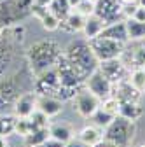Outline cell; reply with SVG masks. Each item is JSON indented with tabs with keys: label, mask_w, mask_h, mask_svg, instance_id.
<instances>
[{
	"label": "cell",
	"mask_w": 145,
	"mask_h": 147,
	"mask_svg": "<svg viewBox=\"0 0 145 147\" xmlns=\"http://www.w3.org/2000/svg\"><path fill=\"white\" fill-rule=\"evenodd\" d=\"M14 124H16V116H2L0 117V135H12L14 133Z\"/></svg>",
	"instance_id": "f1b7e54d"
},
{
	"label": "cell",
	"mask_w": 145,
	"mask_h": 147,
	"mask_svg": "<svg viewBox=\"0 0 145 147\" xmlns=\"http://www.w3.org/2000/svg\"><path fill=\"white\" fill-rule=\"evenodd\" d=\"M126 21V28H128V37H130V42L135 40H143L145 39V23H140L133 18H128Z\"/></svg>",
	"instance_id": "7402d4cb"
},
{
	"label": "cell",
	"mask_w": 145,
	"mask_h": 147,
	"mask_svg": "<svg viewBox=\"0 0 145 147\" xmlns=\"http://www.w3.org/2000/svg\"><path fill=\"white\" fill-rule=\"evenodd\" d=\"M138 147H145V144H140V145H138Z\"/></svg>",
	"instance_id": "7bdbcfd3"
},
{
	"label": "cell",
	"mask_w": 145,
	"mask_h": 147,
	"mask_svg": "<svg viewBox=\"0 0 145 147\" xmlns=\"http://www.w3.org/2000/svg\"><path fill=\"white\" fill-rule=\"evenodd\" d=\"M49 137L66 144L68 140H72L75 137V133H74V128H72L70 123H51L49 124Z\"/></svg>",
	"instance_id": "ac0fdd59"
},
{
	"label": "cell",
	"mask_w": 145,
	"mask_h": 147,
	"mask_svg": "<svg viewBox=\"0 0 145 147\" xmlns=\"http://www.w3.org/2000/svg\"><path fill=\"white\" fill-rule=\"evenodd\" d=\"M77 137L84 144H87L89 147H93V145H96L103 140V128H100L96 124H87L77 133Z\"/></svg>",
	"instance_id": "d6986e66"
},
{
	"label": "cell",
	"mask_w": 145,
	"mask_h": 147,
	"mask_svg": "<svg viewBox=\"0 0 145 147\" xmlns=\"http://www.w3.org/2000/svg\"><path fill=\"white\" fill-rule=\"evenodd\" d=\"M60 86V79H58V72H56V67H52L46 72H42L40 76L35 77V82H33V91L37 95H52L56 93V89Z\"/></svg>",
	"instance_id": "9c48e42d"
},
{
	"label": "cell",
	"mask_w": 145,
	"mask_h": 147,
	"mask_svg": "<svg viewBox=\"0 0 145 147\" xmlns=\"http://www.w3.org/2000/svg\"><path fill=\"white\" fill-rule=\"evenodd\" d=\"M128 81L133 88H136L138 91H145V68L143 67H133L128 74Z\"/></svg>",
	"instance_id": "cb8c5ba5"
},
{
	"label": "cell",
	"mask_w": 145,
	"mask_h": 147,
	"mask_svg": "<svg viewBox=\"0 0 145 147\" xmlns=\"http://www.w3.org/2000/svg\"><path fill=\"white\" fill-rule=\"evenodd\" d=\"M84 23H86V18L82 14H79L77 11L72 9L65 18H61L60 28L63 32H66V33H79V32H82Z\"/></svg>",
	"instance_id": "e0dca14e"
},
{
	"label": "cell",
	"mask_w": 145,
	"mask_h": 147,
	"mask_svg": "<svg viewBox=\"0 0 145 147\" xmlns=\"http://www.w3.org/2000/svg\"><path fill=\"white\" fill-rule=\"evenodd\" d=\"M136 5H140V7H143V9H145V0H138Z\"/></svg>",
	"instance_id": "60d3db41"
},
{
	"label": "cell",
	"mask_w": 145,
	"mask_h": 147,
	"mask_svg": "<svg viewBox=\"0 0 145 147\" xmlns=\"http://www.w3.org/2000/svg\"><path fill=\"white\" fill-rule=\"evenodd\" d=\"M84 86L91 91V93H95L98 98H101V100L107 98V96H110V95H114V84L100 72V68H96L95 72L89 74V77L84 81Z\"/></svg>",
	"instance_id": "52a82bcc"
},
{
	"label": "cell",
	"mask_w": 145,
	"mask_h": 147,
	"mask_svg": "<svg viewBox=\"0 0 145 147\" xmlns=\"http://www.w3.org/2000/svg\"><path fill=\"white\" fill-rule=\"evenodd\" d=\"M49 9L56 14L60 20L61 18H65L70 11H72V7H70V4H68V0H52L51 2V5H49Z\"/></svg>",
	"instance_id": "83f0119b"
},
{
	"label": "cell",
	"mask_w": 145,
	"mask_h": 147,
	"mask_svg": "<svg viewBox=\"0 0 145 147\" xmlns=\"http://www.w3.org/2000/svg\"><path fill=\"white\" fill-rule=\"evenodd\" d=\"M119 116L130 119V121H138L143 116V107L140 105V102H121V109H119Z\"/></svg>",
	"instance_id": "ffe728a7"
},
{
	"label": "cell",
	"mask_w": 145,
	"mask_h": 147,
	"mask_svg": "<svg viewBox=\"0 0 145 147\" xmlns=\"http://www.w3.org/2000/svg\"><path fill=\"white\" fill-rule=\"evenodd\" d=\"M89 2H93V4H98V2H100V0H89Z\"/></svg>",
	"instance_id": "b9f144b4"
},
{
	"label": "cell",
	"mask_w": 145,
	"mask_h": 147,
	"mask_svg": "<svg viewBox=\"0 0 145 147\" xmlns=\"http://www.w3.org/2000/svg\"><path fill=\"white\" fill-rule=\"evenodd\" d=\"M37 110L44 112L47 117H56L63 110V102L52 95H39L37 96Z\"/></svg>",
	"instance_id": "4fadbf2b"
},
{
	"label": "cell",
	"mask_w": 145,
	"mask_h": 147,
	"mask_svg": "<svg viewBox=\"0 0 145 147\" xmlns=\"http://www.w3.org/2000/svg\"><path fill=\"white\" fill-rule=\"evenodd\" d=\"M122 2L121 0H100L96 4V14H100L103 20H107V23H114L122 18Z\"/></svg>",
	"instance_id": "7c38bea8"
},
{
	"label": "cell",
	"mask_w": 145,
	"mask_h": 147,
	"mask_svg": "<svg viewBox=\"0 0 145 147\" xmlns=\"http://www.w3.org/2000/svg\"><path fill=\"white\" fill-rule=\"evenodd\" d=\"M47 137H49V128H37V130H33L32 135H28V137L25 138V142H26L28 147H37V145L42 144Z\"/></svg>",
	"instance_id": "d4e9b609"
},
{
	"label": "cell",
	"mask_w": 145,
	"mask_h": 147,
	"mask_svg": "<svg viewBox=\"0 0 145 147\" xmlns=\"http://www.w3.org/2000/svg\"><path fill=\"white\" fill-rule=\"evenodd\" d=\"M37 93L35 91H25V93L17 95L14 100V116L16 117H30L35 109H37Z\"/></svg>",
	"instance_id": "30bf717a"
},
{
	"label": "cell",
	"mask_w": 145,
	"mask_h": 147,
	"mask_svg": "<svg viewBox=\"0 0 145 147\" xmlns=\"http://www.w3.org/2000/svg\"><path fill=\"white\" fill-rule=\"evenodd\" d=\"M131 18L136 20V21H140V23H145V9L140 7V5H136V9H135V12H133Z\"/></svg>",
	"instance_id": "836d02e7"
},
{
	"label": "cell",
	"mask_w": 145,
	"mask_h": 147,
	"mask_svg": "<svg viewBox=\"0 0 145 147\" xmlns=\"http://www.w3.org/2000/svg\"><path fill=\"white\" fill-rule=\"evenodd\" d=\"M89 46H91V51L95 53V56L98 58V61H105V60H112V58H119L122 51L126 49L128 44H122V42H117V40H112V39H107V37H95V39L87 40Z\"/></svg>",
	"instance_id": "277c9868"
},
{
	"label": "cell",
	"mask_w": 145,
	"mask_h": 147,
	"mask_svg": "<svg viewBox=\"0 0 145 147\" xmlns=\"http://www.w3.org/2000/svg\"><path fill=\"white\" fill-rule=\"evenodd\" d=\"M122 2V5H133V4H136L138 0H121Z\"/></svg>",
	"instance_id": "ab89813d"
},
{
	"label": "cell",
	"mask_w": 145,
	"mask_h": 147,
	"mask_svg": "<svg viewBox=\"0 0 145 147\" xmlns=\"http://www.w3.org/2000/svg\"><path fill=\"white\" fill-rule=\"evenodd\" d=\"M32 117V121H33V126H35V130H37V128H49V119L51 117H47L44 112H40V110H37L35 109V112L30 116Z\"/></svg>",
	"instance_id": "f546056e"
},
{
	"label": "cell",
	"mask_w": 145,
	"mask_h": 147,
	"mask_svg": "<svg viewBox=\"0 0 145 147\" xmlns=\"http://www.w3.org/2000/svg\"><path fill=\"white\" fill-rule=\"evenodd\" d=\"M51 2H52V0H32V4H35V5H42V7H49Z\"/></svg>",
	"instance_id": "d590c367"
},
{
	"label": "cell",
	"mask_w": 145,
	"mask_h": 147,
	"mask_svg": "<svg viewBox=\"0 0 145 147\" xmlns=\"http://www.w3.org/2000/svg\"><path fill=\"white\" fill-rule=\"evenodd\" d=\"M72 102H74V110L84 119H91L93 114L101 105V98H98L95 93H91L86 86H82L77 91V95L74 96Z\"/></svg>",
	"instance_id": "5b68a950"
},
{
	"label": "cell",
	"mask_w": 145,
	"mask_h": 147,
	"mask_svg": "<svg viewBox=\"0 0 145 147\" xmlns=\"http://www.w3.org/2000/svg\"><path fill=\"white\" fill-rule=\"evenodd\" d=\"M93 147H115V145H112L110 142H107V140H101L100 144H96V145H93Z\"/></svg>",
	"instance_id": "8d00e7d4"
},
{
	"label": "cell",
	"mask_w": 145,
	"mask_h": 147,
	"mask_svg": "<svg viewBox=\"0 0 145 147\" xmlns=\"http://www.w3.org/2000/svg\"><path fill=\"white\" fill-rule=\"evenodd\" d=\"M17 98L16 93V86L12 81H0V109L14 103V100Z\"/></svg>",
	"instance_id": "44dd1931"
},
{
	"label": "cell",
	"mask_w": 145,
	"mask_h": 147,
	"mask_svg": "<svg viewBox=\"0 0 145 147\" xmlns=\"http://www.w3.org/2000/svg\"><path fill=\"white\" fill-rule=\"evenodd\" d=\"M63 54L66 56V60L72 63V67H74L77 70V74L81 76L82 81H86L89 77V74L95 72L98 68V58L95 56V53L91 51V46H89V42L84 39V40H72Z\"/></svg>",
	"instance_id": "7a4b0ae2"
},
{
	"label": "cell",
	"mask_w": 145,
	"mask_h": 147,
	"mask_svg": "<svg viewBox=\"0 0 145 147\" xmlns=\"http://www.w3.org/2000/svg\"><path fill=\"white\" fill-rule=\"evenodd\" d=\"M61 54H63V51L54 40H39L33 46H30V49L26 53V60L32 68L33 77H37L42 72L56 67Z\"/></svg>",
	"instance_id": "6da1fadb"
},
{
	"label": "cell",
	"mask_w": 145,
	"mask_h": 147,
	"mask_svg": "<svg viewBox=\"0 0 145 147\" xmlns=\"http://www.w3.org/2000/svg\"><path fill=\"white\" fill-rule=\"evenodd\" d=\"M100 109H103L105 112L112 114V116H119V109H121V100L115 96V95H110L101 100V105Z\"/></svg>",
	"instance_id": "484cf974"
},
{
	"label": "cell",
	"mask_w": 145,
	"mask_h": 147,
	"mask_svg": "<svg viewBox=\"0 0 145 147\" xmlns=\"http://www.w3.org/2000/svg\"><path fill=\"white\" fill-rule=\"evenodd\" d=\"M56 72H58V79H60V84L61 86H66V88H82L84 86V81L81 79V76L77 74V70L72 67V63L66 60L65 54H61L58 63H56Z\"/></svg>",
	"instance_id": "8992f818"
},
{
	"label": "cell",
	"mask_w": 145,
	"mask_h": 147,
	"mask_svg": "<svg viewBox=\"0 0 145 147\" xmlns=\"http://www.w3.org/2000/svg\"><path fill=\"white\" fill-rule=\"evenodd\" d=\"M115 117H117V116H112V114L105 112L103 109H98L96 112L93 114V117H91V119H93V123H95L96 126H100V128H103V130H105V128H107L108 124H110Z\"/></svg>",
	"instance_id": "4316f807"
},
{
	"label": "cell",
	"mask_w": 145,
	"mask_h": 147,
	"mask_svg": "<svg viewBox=\"0 0 145 147\" xmlns=\"http://www.w3.org/2000/svg\"><path fill=\"white\" fill-rule=\"evenodd\" d=\"M37 147H65V144L63 142H60V140H56V138H52V137H47L42 144H39Z\"/></svg>",
	"instance_id": "d6a6232c"
},
{
	"label": "cell",
	"mask_w": 145,
	"mask_h": 147,
	"mask_svg": "<svg viewBox=\"0 0 145 147\" xmlns=\"http://www.w3.org/2000/svg\"><path fill=\"white\" fill-rule=\"evenodd\" d=\"M35 130L32 117H16V124H14V133L21 138H26L28 135H32Z\"/></svg>",
	"instance_id": "603a6c76"
},
{
	"label": "cell",
	"mask_w": 145,
	"mask_h": 147,
	"mask_svg": "<svg viewBox=\"0 0 145 147\" xmlns=\"http://www.w3.org/2000/svg\"><path fill=\"white\" fill-rule=\"evenodd\" d=\"M65 147H89L87 144H84L79 137H74L72 140H68L66 144H65Z\"/></svg>",
	"instance_id": "e575fe53"
},
{
	"label": "cell",
	"mask_w": 145,
	"mask_h": 147,
	"mask_svg": "<svg viewBox=\"0 0 145 147\" xmlns=\"http://www.w3.org/2000/svg\"><path fill=\"white\" fill-rule=\"evenodd\" d=\"M136 135V124L122 116H117L103 130V140L110 142L115 147H130Z\"/></svg>",
	"instance_id": "3957f363"
},
{
	"label": "cell",
	"mask_w": 145,
	"mask_h": 147,
	"mask_svg": "<svg viewBox=\"0 0 145 147\" xmlns=\"http://www.w3.org/2000/svg\"><path fill=\"white\" fill-rule=\"evenodd\" d=\"M114 95L121 102H140L142 91H138L136 88H133L128 79H124V81H121V82H117L114 86Z\"/></svg>",
	"instance_id": "2e32d148"
},
{
	"label": "cell",
	"mask_w": 145,
	"mask_h": 147,
	"mask_svg": "<svg viewBox=\"0 0 145 147\" xmlns=\"http://www.w3.org/2000/svg\"><path fill=\"white\" fill-rule=\"evenodd\" d=\"M74 11H77L79 14H82L84 18H87V16H91V14L96 12V4L89 2V0H82V2H81Z\"/></svg>",
	"instance_id": "4dcf8cb0"
},
{
	"label": "cell",
	"mask_w": 145,
	"mask_h": 147,
	"mask_svg": "<svg viewBox=\"0 0 145 147\" xmlns=\"http://www.w3.org/2000/svg\"><path fill=\"white\" fill-rule=\"evenodd\" d=\"M98 68L103 76L110 81L114 86L124 79H128V74H130V68L122 63L121 58H112V60H105V61H100L98 63Z\"/></svg>",
	"instance_id": "ba28073f"
},
{
	"label": "cell",
	"mask_w": 145,
	"mask_h": 147,
	"mask_svg": "<svg viewBox=\"0 0 145 147\" xmlns=\"http://www.w3.org/2000/svg\"><path fill=\"white\" fill-rule=\"evenodd\" d=\"M145 65V46H138L133 49V67Z\"/></svg>",
	"instance_id": "1f68e13d"
},
{
	"label": "cell",
	"mask_w": 145,
	"mask_h": 147,
	"mask_svg": "<svg viewBox=\"0 0 145 147\" xmlns=\"http://www.w3.org/2000/svg\"><path fill=\"white\" fill-rule=\"evenodd\" d=\"M30 14H32L33 18H37L39 23L42 25L44 30H47V32H56V30H60L61 20H60V18L54 14L49 7H42V5H35V4H32Z\"/></svg>",
	"instance_id": "8fae6325"
},
{
	"label": "cell",
	"mask_w": 145,
	"mask_h": 147,
	"mask_svg": "<svg viewBox=\"0 0 145 147\" xmlns=\"http://www.w3.org/2000/svg\"><path fill=\"white\" fill-rule=\"evenodd\" d=\"M107 20H103V18L100 14H91V16H87L86 18V23H84V28H82V35H84V39L86 40H91L95 39V37L101 35L103 28L107 26Z\"/></svg>",
	"instance_id": "5bb4252c"
},
{
	"label": "cell",
	"mask_w": 145,
	"mask_h": 147,
	"mask_svg": "<svg viewBox=\"0 0 145 147\" xmlns=\"http://www.w3.org/2000/svg\"><path fill=\"white\" fill-rule=\"evenodd\" d=\"M81 2H82V0H68V4H70V7H72V9H75Z\"/></svg>",
	"instance_id": "f35d334b"
},
{
	"label": "cell",
	"mask_w": 145,
	"mask_h": 147,
	"mask_svg": "<svg viewBox=\"0 0 145 147\" xmlns=\"http://www.w3.org/2000/svg\"><path fill=\"white\" fill-rule=\"evenodd\" d=\"M0 147H9V144H7V137H4V135H0Z\"/></svg>",
	"instance_id": "74e56055"
},
{
	"label": "cell",
	"mask_w": 145,
	"mask_h": 147,
	"mask_svg": "<svg viewBox=\"0 0 145 147\" xmlns=\"http://www.w3.org/2000/svg\"><path fill=\"white\" fill-rule=\"evenodd\" d=\"M101 37H107V39H112V40H117V42H122V44H128L130 42V37H128L126 21L119 20V21H114V23H108L103 28Z\"/></svg>",
	"instance_id": "9a60e30c"
}]
</instances>
